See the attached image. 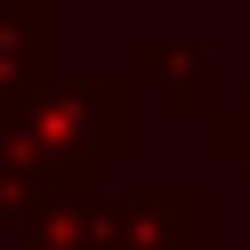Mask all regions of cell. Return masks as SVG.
I'll use <instances>...</instances> for the list:
<instances>
[{
	"mask_svg": "<svg viewBox=\"0 0 250 250\" xmlns=\"http://www.w3.org/2000/svg\"><path fill=\"white\" fill-rule=\"evenodd\" d=\"M129 137H137V121H129L121 81H73V89L24 97L8 137H0V226L24 234L49 202L81 194L97 178V162L121 153Z\"/></svg>",
	"mask_w": 250,
	"mask_h": 250,
	"instance_id": "cell-1",
	"label": "cell"
},
{
	"mask_svg": "<svg viewBox=\"0 0 250 250\" xmlns=\"http://www.w3.org/2000/svg\"><path fill=\"white\" fill-rule=\"evenodd\" d=\"M137 81H162V105L169 113H194L210 105V65H202V41H146V49L129 57Z\"/></svg>",
	"mask_w": 250,
	"mask_h": 250,
	"instance_id": "cell-2",
	"label": "cell"
}]
</instances>
